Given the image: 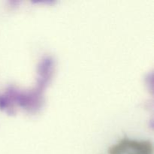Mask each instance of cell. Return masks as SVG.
<instances>
[{
    "label": "cell",
    "mask_w": 154,
    "mask_h": 154,
    "mask_svg": "<svg viewBox=\"0 0 154 154\" xmlns=\"http://www.w3.org/2000/svg\"><path fill=\"white\" fill-rule=\"evenodd\" d=\"M109 154H153V146L148 140L124 138L111 146Z\"/></svg>",
    "instance_id": "obj_1"
}]
</instances>
